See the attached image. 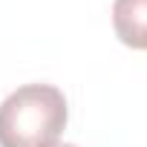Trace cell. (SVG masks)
<instances>
[{"instance_id": "1", "label": "cell", "mask_w": 147, "mask_h": 147, "mask_svg": "<svg viewBox=\"0 0 147 147\" xmlns=\"http://www.w3.org/2000/svg\"><path fill=\"white\" fill-rule=\"evenodd\" d=\"M66 118V98L58 87H18L0 104V147H52L58 144Z\"/></svg>"}, {"instance_id": "2", "label": "cell", "mask_w": 147, "mask_h": 147, "mask_svg": "<svg viewBox=\"0 0 147 147\" xmlns=\"http://www.w3.org/2000/svg\"><path fill=\"white\" fill-rule=\"evenodd\" d=\"M113 29L124 46L147 52V0H115Z\"/></svg>"}, {"instance_id": "3", "label": "cell", "mask_w": 147, "mask_h": 147, "mask_svg": "<svg viewBox=\"0 0 147 147\" xmlns=\"http://www.w3.org/2000/svg\"><path fill=\"white\" fill-rule=\"evenodd\" d=\"M52 147H75V144H52Z\"/></svg>"}]
</instances>
